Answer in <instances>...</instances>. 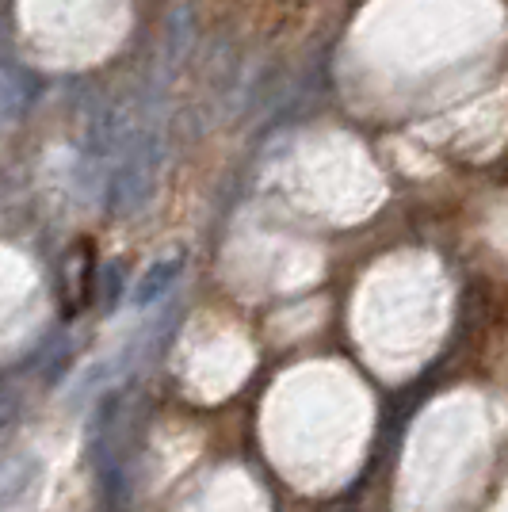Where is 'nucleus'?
I'll return each instance as SVG.
<instances>
[{
    "mask_svg": "<svg viewBox=\"0 0 508 512\" xmlns=\"http://www.w3.org/2000/svg\"><path fill=\"white\" fill-rule=\"evenodd\" d=\"M165 165V142L157 130H134L119 146V161L111 172V188H107V207L119 218H130L146 207L157 192V176Z\"/></svg>",
    "mask_w": 508,
    "mask_h": 512,
    "instance_id": "1",
    "label": "nucleus"
},
{
    "mask_svg": "<svg viewBox=\"0 0 508 512\" xmlns=\"http://www.w3.org/2000/svg\"><path fill=\"white\" fill-rule=\"evenodd\" d=\"M96 287H100V306H104L107 314L119 306V291H123V268L111 260L100 268V276H96Z\"/></svg>",
    "mask_w": 508,
    "mask_h": 512,
    "instance_id": "4",
    "label": "nucleus"
},
{
    "mask_svg": "<svg viewBox=\"0 0 508 512\" xmlns=\"http://www.w3.org/2000/svg\"><path fill=\"white\" fill-rule=\"evenodd\" d=\"M39 96V77L20 62H0V123L20 119Z\"/></svg>",
    "mask_w": 508,
    "mask_h": 512,
    "instance_id": "2",
    "label": "nucleus"
},
{
    "mask_svg": "<svg viewBox=\"0 0 508 512\" xmlns=\"http://www.w3.org/2000/svg\"><path fill=\"white\" fill-rule=\"evenodd\" d=\"M180 276V260L169 256V260H157V264H149L142 279H138V287H134V306H153V302H161V295L169 291L172 283Z\"/></svg>",
    "mask_w": 508,
    "mask_h": 512,
    "instance_id": "3",
    "label": "nucleus"
},
{
    "mask_svg": "<svg viewBox=\"0 0 508 512\" xmlns=\"http://www.w3.org/2000/svg\"><path fill=\"white\" fill-rule=\"evenodd\" d=\"M16 417V394H0V432L12 425Z\"/></svg>",
    "mask_w": 508,
    "mask_h": 512,
    "instance_id": "5",
    "label": "nucleus"
}]
</instances>
